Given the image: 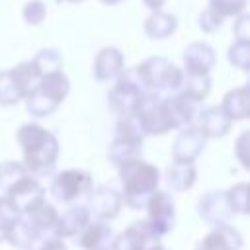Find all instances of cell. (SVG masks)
Instances as JSON below:
<instances>
[{
    "instance_id": "b9f144b4",
    "label": "cell",
    "mask_w": 250,
    "mask_h": 250,
    "mask_svg": "<svg viewBox=\"0 0 250 250\" xmlns=\"http://www.w3.org/2000/svg\"><path fill=\"white\" fill-rule=\"evenodd\" d=\"M146 250H166V248H164V246H162V244H160V242L156 240V242H152V244H150V246H148Z\"/></svg>"
},
{
    "instance_id": "d4e9b609",
    "label": "cell",
    "mask_w": 250,
    "mask_h": 250,
    "mask_svg": "<svg viewBox=\"0 0 250 250\" xmlns=\"http://www.w3.org/2000/svg\"><path fill=\"white\" fill-rule=\"evenodd\" d=\"M37 88L43 90L47 96H51L55 102L62 104L64 98H66L68 92H70V80H68V76H66V74L62 72V68H61V70H53V72L43 74V76L39 78Z\"/></svg>"
},
{
    "instance_id": "4fadbf2b",
    "label": "cell",
    "mask_w": 250,
    "mask_h": 250,
    "mask_svg": "<svg viewBox=\"0 0 250 250\" xmlns=\"http://www.w3.org/2000/svg\"><path fill=\"white\" fill-rule=\"evenodd\" d=\"M178 131L180 133L172 145V160L174 162H195L197 156L203 152L207 139L201 135V131L193 123Z\"/></svg>"
},
{
    "instance_id": "9a60e30c",
    "label": "cell",
    "mask_w": 250,
    "mask_h": 250,
    "mask_svg": "<svg viewBox=\"0 0 250 250\" xmlns=\"http://www.w3.org/2000/svg\"><path fill=\"white\" fill-rule=\"evenodd\" d=\"M197 215L203 223H207L211 227L219 225V223H227L232 217V211L229 207L225 191L215 189V191L203 193L197 201Z\"/></svg>"
},
{
    "instance_id": "44dd1931",
    "label": "cell",
    "mask_w": 250,
    "mask_h": 250,
    "mask_svg": "<svg viewBox=\"0 0 250 250\" xmlns=\"http://www.w3.org/2000/svg\"><path fill=\"white\" fill-rule=\"evenodd\" d=\"M74 238L82 250H102V248L109 246V242L113 238V230H111L109 221L90 219L88 225Z\"/></svg>"
},
{
    "instance_id": "5bb4252c",
    "label": "cell",
    "mask_w": 250,
    "mask_h": 250,
    "mask_svg": "<svg viewBox=\"0 0 250 250\" xmlns=\"http://www.w3.org/2000/svg\"><path fill=\"white\" fill-rule=\"evenodd\" d=\"M182 61H184L182 70L186 74H209L217 62V55L209 43L195 41L184 49Z\"/></svg>"
},
{
    "instance_id": "836d02e7",
    "label": "cell",
    "mask_w": 250,
    "mask_h": 250,
    "mask_svg": "<svg viewBox=\"0 0 250 250\" xmlns=\"http://www.w3.org/2000/svg\"><path fill=\"white\" fill-rule=\"evenodd\" d=\"M18 217H20L18 205L8 195H0V242L6 240V234Z\"/></svg>"
},
{
    "instance_id": "277c9868",
    "label": "cell",
    "mask_w": 250,
    "mask_h": 250,
    "mask_svg": "<svg viewBox=\"0 0 250 250\" xmlns=\"http://www.w3.org/2000/svg\"><path fill=\"white\" fill-rule=\"evenodd\" d=\"M143 141H145V133L141 131L133 115L117 117L113 141L109 143L107 148V160L113 166H119L127 160L139 158L143 154Z\"/></svg>"
},
{
    "instance_id": "e0dca14e",
    "label": "cell",
    "mask_w": 250,
    "mask_h": 250,
    "mask_svg": "<svg viewBox=\"0 0 250 250\" xmlns=\"http://www.w3.org/2000/svg\"><path fill=\"white\" fill-rule=\"evenodd\" d=\"M193 125L201 131L205 139H221L230 131L232 121L221 109V105H207L197 111Z\"/></svg>"
},
{
    "instance_id": "f1b7e54d",
    "label": "cell",
    "mask_w": 250,
    "mask_h": 250,
    "mask_svg": "<svg viewBox=\"0 0 250 250\" xmlns=\"http://www.w3.org/2000/svg\"><path fill=\"white\" fill-rule=\"evenodd\" d=\"M10 72L16 80V84H18V90H20L21 98H25L31 90H35V86L39 84V78H41L31 61H23V62L16 64L14 68H10Z\"/></svg>"
},
{
    "instance_id": "6da1fadb",
    "label": "cell",
    "mask_w": 250,
    "mask_h": 250,
    "mask_svg": "<svg viewBox=\"0 0 250 250\" xmlns=\"http://www.w3.org/2000/svg\"><path fill=\"white\" fill-rule=\"evenodd\" d=\"M16 141L21 148L23 166L35 178L51 176L59 160V141L57 137L41 127L39 123H25L18 129Z\"/></svg>"
},
{
    "instance_id": "5b68a950",
    "label": "cell",
    "mask_w": 250,
    "mask_h": 250,
    "mask_svg": "<svg viewBox=\"0 0 250 250\" xmlns=\"http://www.w3.org/2000/svg\"><path fill=\"white\" fill-rule=\"evenodd\" d=\"M145 92L146 90H145V84L141 80L139 70L135 66L123 68L115 76V82H113L111 90L107 92V105L117 117L133 115L135 105Z\"/></svg>"
},
{
    "instance_id": "8d00e7d4",
    "label": "cell",
    "mask_w": 250,
    "mask_h": 250,
    "mask_svg": "<svg viewBox=\"0 0 250 250\" xmlns=\"http://www.w3.org/2000/svg\"><path fill=\"white\" fill-rule=\"evenodd\" d=\"M223 18L217 14V12H213L211 8H205L199 16H197V25H199V29L203 31V33H215V31H219L221 29V25H223Z\"/></svg>"
},
{
    "instance_id": "d6986e66",
    "label": "cell",
    "mask_w": 250,
    "mask_h": 250,
    "mask_svg": "<svg viewBox=\"0 0 250 250\" xmlns=\"http://www.w3.org/2000/svg\"><path fill=\"white\" fill-rule=\"evenodd\" d=\"M90 219H92V217H90L86 205H82V203H72V205H68L66 211L59 213L57 223H55V227H53V236L62 238V240H64V238H74V236L88 225Z\"/></svg>"
},
{
    "instance_id": "d6a6232c",
    "label": "cell",
    "mask_w": 250,
    "mask_h": 250,
    "mask_svg": "<svg viewBox=\"0 0 250 250\" xmlns=\"http://www.w3.org/2000/svg\"><path fill=\"white\" fill-rule=\"evenodd\" d=\"M227 59L234 68H238L242 72H248V68H250V41L234 39L232 45L229 47Z\"/></svg>"
},
{
    "instance_id": "60d3db41",
    "label": "cell",
    "mask_w": 250,
    "mask_h": 250,
    "mask_svg": "<svg viewBox=\"0 0 250 250\" xmlns=\"http://www.w3.org/2000/svg\"><path fill=\"white\" fill-rule=\"evenodd\" d=\"M143 4L152 12V10H160L166 4V0H143Z\"/></svg>"
},
{
    "instance_id": "ffe728a7",
    "label": "cell",
    "mask_w": 250,
    "mask_h": 250,
    "mask_svg": "<svg viewBox=\"0 0 250 250\" xmlns=\"http://www.w3.org/2000/svg\"><path fill=\"white\" fill-rule=\"evenodd\" d=\"M125 68V57L117 47H104L98 51L94 64H92V74L94 80L98 82H109L115 80V76Z\"/></svg>"
},
{
    "instance_id": "ac0fdd59",
    "label": "cell",
    "mask_w": 250,
    "mask_h": 250,
    "mask_svg": "<svg viewBox=\"0 0 250 250\" xmlns=\"http://www.w3.org/2000/svg\"><path fill=\"white\" fill-rule=\"evenodd\" d=\"M244 244L242 234L229 223L213 225V229L199 240L197 250H240Z\"/></svg>"
},
{
    "instance_id": "30bf717a",
    "label": "cell",
    "mask_w": 250,
    "mask_h": 250,
    "mask_svg": "<svg viewBox=\"0 0 250 250\" xmlns=\"http://www.w3.org/2000/svg\"><path fill=\"white\" fill-rule=\"evenodd\" d=\"M123 207V197L121 191L111 188V186H98L92 188L90 193L86 195V209L92 219L100 221H111L119 215Z\"/></svg>"
},
{
    "instance_id": "52a82bcc",
    "label": "cell",
    "mask_w": 250,
    "mask_h": 250,
    "mask_svg": "<svg viewBox=\"0 0 250 250\" xmlns=\"http://www.w3.org/2000/svg\"><path fill=\"white\" fill-rule=\"evenodd\" d=\"M133 117L137 119L141 131L145 133V137H158V135H166L170 129L166 125L164 113H162V94L156 92H145L133 111Z\"/></svg>"
},
{
    "instance_id": "484cf974",
    "label": "cell",
    "mask_w": 250,
    "mask_h": 250,
    "mask_svg": "<svg viewBox=\"0 0 250 250\" xmlns=\"http://www.w3.org/2000/svg\"><path fill=\"white\" fill-rule=\"evenodd\" d=\"M39 238H41V234L35 232V230L27 225V221L21 219V215L14 221V225L10 227V230H8V234H6V240H8L14 248H18V250H27V248H31Z\"/></svg>"
},
{
    "instance_id": "e575fe53",
    "label": "cell",
    "mask_w": 250,
    "mask_h": 250,
    "mask_svg": "<svg viewBox=\"0 0 250 250\" xmlns=\"http://www.w3.org/2000/svg\"><path fill=\"white\" fill-rule=\"evenodd\" d=\"M248 0H209V8L217 12L223 20L225 18H236L238 14L246 12Z\"/></svg>"
},
{
    "instance_id": "9c48e42d",
    "label": "cell",
    "mask_w": 250,
    "mask_h": 250,
    "mask_svg": "<svg viewBox=\"0 0 250 250\" xmlns=\"http://www.w3.org/2000/svg\"><path fill=\"white\" fill-rule=\"evenodd\" d=\"M197 111H199V102L188 98L180 90L162 96V113L170 131L191 125L195 121Z\"/></svg>"
},
{
    "instance_id": "f6af8a7d",
    "label": "cell",
    "mask_w": 250,
    "mask_h": 250,
    "mask_svg": "<svg viewBox=\"0 0 250 250\" xmlns=\"http://www.w3.org/2000/svg\"><path fill=\"white\" fill-rule=\"evenodd\" d=\"M102 250H109V246H105V248H102Z\"/></svg>"
},
{
    "instance_id": "603a6c76",
    "label": "cell",
    "mask_w": 250,
    "mask_h": 250,
    "mask_svg": "<svg viewBox=\"0 0 250 250\" xmlns=\"http://www.w3.org/2000/svg\"><path fill=\"white\" fill-rule=\"evenodd\" d=\"M143 29L150 39H168L178 29V18L164 10H152L145 20Z\"/></svg>"
},
{
    "instance_id": "8fae6325",
    "label": "cell",
    "mask_w": 250,
    "mask_h": 250,
    "mask_svg": "<svg viewBox=\"0 0 250 250\" xmlns=\"http://www.w3.org/2000/svg\"><path fill=\"white\" fill-rule=\"evenodd\" d=\"M4 195H8L20 209V213L31 205L33 201H37L39 197L45 195V188L39 184V180L27 172V168L23 172H20L12 182H8L4 188Z\"/></svg>"
},
{
    "instance_id": "2e32d148",
    "label": "cell",
    "mask_w": 250,
    "mask_h": 250,
    "mask_svg": "<svg viewBox=\"0 0 250 250\" xmlns=\"http://www.w3.org/2000/svg\"><path fill=\"white\" fill-rule=\"evenodd\" d=\"M20 215H21L23 221H27V225H29L35 232H39L41 236H45L47 232H53V227H55V223H57L59 211H57V207H55L53 203H49V201L45 199V195H43V197H39L37 201H33L31 205H27Z\"/></svg>"
},
{
    "instance_id": "f546056e",
    "label": "cell",
    "mask_w": 250,
    "mask_h": 250,
    "mask_svg": "<svg viewBox=\"0 0 250 250\" xmlns=\"http://www.w3.org/2000/svg\"><path fill=\"white\" fill-rule=\"evenodd\" d=\"M35 70L39 72V76L47 74V72H53V70H61L62 68V55L59 49H53V47H47V49H41L37 51V55L31 59Z\"/></svg>"
},
{
    "instance_id": "7bdbcfd3",
    "label": "cell",
    "mask_w": 250,
    "mask_h": 250,
    "mask_svg": "<svg viewBox=\"0 0 250 250\" xmlns=\"http://www.w3.org/2000/svg\"><path fill=\"white\" fill-rule=\"evenodd\" d=\"M102 4H107V6H115V4H119V2H123V0H100Z\"/></svg>"
},
{
    "instance_id": "3957f363",
    "label": "cell",
    "mask_w": 250,
    "mask_h": 250,
    "mask_svg": "<svg viewBox=\"0 0 250 250\" xmlns=\"http://www.w3.org/2000/svg\"><path fill=\"white\" fill-rule=\"evenodd\" d=\"M135 68L141 74L145 90L156 92L162 96L178 92L184 80V70L174 62H170L166 57H148Z\"/></svg>"
},
{
    "instance_id": "d590c367",
    "label": "cell",
    "mask_w": 250,
    "mask_h": 250,
    "mask_svg": "<svg viewBox=\"0 0 250 250\" xmlns=\"http://www.w3.org/2000/svg\"><path fill=\"white\" fill-rule=\"evenodd\" d=\"M21 16H23L25 23L39 25L47 18V6H45L43 0H29V2H25L23 10H21Z\"/></svg>"
},
{
    "instance_id": "4dcf8cb0",
    "label": "cell",
    "mask_w": 250,
    "mask_h": 250,
    "mask_svg": "<svg viewBox=\"0 0 250 250\" xmlns=\"http://www.w3.org/2000/svg\"><path fill=\"white\" fill-rule=\"evenodd\" d=\"M232 215H248V182H238L225 191Z\"/></svg>"
},
{
    "instance_id": "cb8c5ba5",
    "label": "cell",
    "mask_w": 250,
    "mask_h": 250,
    "mask_svg": "<svg viewBox=\"0 0 250 250\" xmlns=\"http://www.w3.org/2000/svg\"><path fill=\"white\" fill-rule=\"evenodd\" d=\"M197 180V168L193 162H172L166 168V184L172 191H188Z\"/></svg>"
},
{
    "instance_id": "4316f807",
    "label": "cell",
    "mask_w": 250,
    "mask_h": 250,
    "mask_svg": "<svg viewBox=\"0 0 250 250\" xmlns=\"http://www.w3.org/2000/svg\"><path fill=\"white\" fill-rule=\"evenodd\" d=\"M23 100H25V109H27V113L33 115V117H37V119L55 113V109L61 105L59 102H55L51 96H47V94H45L43 90H39L37 86H35V90H31Z\"/></svg>"
},
{
    "instance_id": "ee69618b",
    "label": "cell",
    "mask_w": 250,
    "mask_h": 250,
    "mask_svg": "<svg viewBox=\"0 0 250 250\" xmlns=\"http://www.w3.org/2000/svg\"><path fill=\"white\" fill-rule=\"evenodd\" d=\"M57 2H59V4H61V2H72V4H76V2H84V0H57Z\"/></svg>"
},
{
    "instance_id": "f35d334b",
    "label": "cell",
    "mask_w": 250,
    "mask_h": 250,
    "mask_svg": "<svg viewBox=\"0 0 250 250\" xmlns=\"http://www.w3.org/2000/svg\"><path fill=\"white\" fill-rule=\"evenodd\" d=\"M250 16L246 12L238 14L234 18V23H232V33H234V39H244V41H250Z\"/></svg>"
},
{
    "instance_id": "83f0119b",
    "label": "cell",
    "mask_w": 250,
    "mask_h": 250,
    "mask_svg": "<svg viewBox=\"0 0 250 250\" xmlns=\"http://www.w3.org/2000/svg\"><path fill=\"white\" fill-rule=\"evenodd\" d=\"M180 92L201 104L209 96V92H211V78H209V74H186L184 72V80H182Z\"/></svg>"
},
{
    "instance_id": "7c38bea8",
    "label": "cell",
    "mask_w": 250,
    "mask_h": 250,
    "mask_svg": "<svg viewBox=\"0 0 250 250\" xmlns=\"http://www.w3.org/2000/svg\"><path fill=\"white\" fill-rule=\"evenodd\" d=\"M158 236L150 229V225L145 221H135L127 229H123L117 236L111 238L109 250H146L152 242H156Z\"/></svg>"
},
{
    "instance_id": "ab89813d",
    "label": "cell",
    "mask_w": 250,
    "mask_h": 250,
    "mask_svg": "<svg viewBox=\"0 0 250 250\" xmlns=\"http://www.w3.org/2000/svg\"><path fill=\"white\" fill-rule=\"evenodd\" d=\"M27 250H68L66 244L62 242V238H57V236H41L31 248Z\"/></svg>"
},
{
    "instance_id": "1f68e13d",
    "label": "cell",
    "mask_w": 250,
    "mask_h": 250,
    "mask_svg": "<svg viewBox=\"0 0 250 250\" xmlns=\"http://www.w3.org/2000/svg\"><path fill=\"white\" fill-rule=\"evenodd\" d=\"M21 100L23 98H21V94L18 90V84H16L10 68L8 70H0V105L10 107V105L20 104Z\"/></svg>"
},
{
    "instance_id": "7402d4cb",
    "label": "cell",
    "mask_w": 250,
    "mask_h": 250,
    "mask_svg": "<svg viewBox=\"0 0 250 250\" xmlns=\"http://www.w3.org/2000/svg\"><path fill=\"white\" fill-rule=\"evenodd\" d=\"M221 109L227 113L230 121H244L250 115V90L248 86L232 88L225 94L221 102Z\"/></svg>"
},
{
    "instance_id": "8992f818",
    "label": "cell",
    "mask_w": 250,
    "mask_h": 250,
    "mask_svg": "<svg viewBox=\"0 0 250 250\" xmlns=\"http://www.w3.org/2000/svg\"><path fill=\"white\" fill-rule=\"evenodd\" d=\"M92 188H94V180L90 172L80 170V168H66L53 176L49 191L57 203L72 205V203L86 199Z\"/></svg>"
},
{
    "instance_id": "7a4b0ae2",
    "label": "cell",
    "mask_w": 250,
    "mask_h": 250,
    "mask_svg": "<svg viewBox=\"0 0 250 250\" xmlns=\"http://www.w3.org/2000/svg\"><path fill=\"white\" fill-rule=\"evenodd\" d=\"M117 170H119L123 203L135 211L145 209L150 193L158 189L160 170L154 164L143 160L141 156L119 164Z\"/></svg>"
},
{
    "instance_id": "74e56055",
    "label": "cell",
    "mask_w": 250,
    "mask_h": 250,
    "mask_svg": "<svg viewBox=\"0 0 250 250\" xmlns=\"http://www.w3.org/2000/svg\"><path fill=\"white\" fill-rule=\"evenodd\" d=\"M234 156L238 164L248 170V156H250V131H242L234 141Z\"/></svg>"
},
{
    "instance_id": "ba28073f",
    "label": "cell",
    "mask_w": 250,
    "mask_h": 250,
    "mask_svg": "<svg viewBox=\"0 0 250 250\" xmlns=\"http://www.w3.org/2000/svg\"><path fill=\"white\" fill-rule=\"evenodd\" d=\"M145 209H146V223L150 225V229L154 230V234L158 238H162L164 234H168L174 229L176 205L168 191H164V189L152 191L150 197L146 199Z\"/></svg>"
}]
</instances>
